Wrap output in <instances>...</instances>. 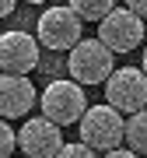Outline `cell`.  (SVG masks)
Returning <instances> with one entry per match:
<instances>
[{
  "label": "cell",
  "instance_id": "obj_1",
  "mask_svg": "<svg viewBox=\"0 0 147 158\" xmlns=\"http://www.w3.org/2000/svg\"><path fill=\"white\" fill-rule=\"evenodd\" d=\"M39 109L49 123L56 127H70V123H81L88 113V98H84V88L77 85L74 77H56L46 85V91L39 95Z\"/></svg>",
  "mask_w": 147,
  "mask_h": 158
},
{
  "label": "cell",
  "instance_id": "obj_2",
  "mask_svg": "<svg viewBox=\"0 0 147 158\" xmlns=\"http://www.w3.org/2000/svg\"><path fill=\"white\" fill-rule=\"evenodd\" d=\"M67 70L81 88L84 85H105L116 74V53L102 39H81L67 53Z\"/></svg>",
  "mask_w": 147,
  "mask_h": 158
},
{
  "label": "cell",
  "instance_id": "obj_3",
  "mask_svg": "<svg viewBox=\"0 0 147 158\" xmlns=\"http://www.w3.org/2000/svg\"><path fill=\"white\" fill-rule=\"evenodd\" d=\"M77 127H81V141H84L91 151H98V155L116 151V148H123V141H126V119H123L119 109L109 106V102L105 106H91Z\"/></svg>",
  "mask_w": 147,
  "mask_h": 158
},
{
  "label": "cell",
  "instance_id": "obj_4",
  "mask_svg": "<svg viewBox=\"0 0 147 158\" xmlns=\"http://www.w3.org/2000/svg\"><path fill=\"white\" fill-rule=\"evenodd\" d=\"M105 102L123 116H137L147 109V74L140 67H119L105 81Z\"/></svg>",
  "mask_w": 147,
  "mask_h": 158
},
{
  "label": "cell",
  "instance_id": "obj_5",
  "mask_svg": "<svg viewBox=\"0 0 147 158\" xmlns=\"http://www.w3.org/2000/svg\"><path fill=\"white\" fill-rule=\"evenodd\" d=\"M35 32H39V42L46 49H67L70 53L81 42L84 21H81V14H74V7H46Z\"/></svg>",
  "mask_w": 147,
  "mask_h": 158
},
{
  "label": "cell",
  "instance_id": "obj_6",
  "mask_svg": "<svg viewBox=\"0 0 147 158\" xmlns=\"http://www.w3.org/2000/svg\"><path fill=\"white\" fill-rule=\"evenodd\" d=\"M39 67V39L21 28H11L0 35V70L14 74V77H25Z\"/></svg>",
  "mask_w": 147,
  "mask_h": 158
},
{
  "label": "cell",
  "instance_id": "obj_7",
  "mask_svg": "<svg viewBox=\"0 0 147 158\" xmlns=\"http://www.w3.org/2000/svg\"><path fill=\"white\" fill-rule=\"evenodd\" d=\"M63 127L49 123L46 116L25 119V127L18 130V148L25 158H56L63 151Z\"/></svg>",
  "mask_w": 147,
  "mask_h": 158
},
{
  "label": "cell",
  "instance_id": "obj_8",
  "mask_svg": "<svg viewBox=\"0 0 147 158\" xmlns=\"http://www.w3.org/2000/svg\"><path fill=\"white\" fill-rule=\"evenodd\" d=\"M98 39L112 53H130V49H137L144 42V18H137L130 7H116L98 25Z\"/></svg>",
  "mask_w": 147,
  "mask_h": 158
},
{
  "label": "cell",
  "instance_id": "obj_9",
  "mask_svg": "<svg viewBox=\"0 0 147 158\" xmlns=\"http://www.w3.org/2000/svg\"><path fill=\"white\" fill-rule=\"evenodd\" d=\"M35 102H39V91H35V85H32L28 77L0 74V119L28 116Z\"/></svg>",
  "mask_w": 147,
  "mask_h": 158
},
{
  "label": "cell",
  "instance_id": "obj_10",
  "mask_svg": "<svg viewBox=\"0 0 147 158\" xmlns=\"http://www.w3.org/2000/svg\"><path fill=\"white\" fill-rule=\"evenodd\" d=\"M67 7H74V14H81V21H98L102 25L116 11V0H70Z\"/></svg>",
  "mask_w": 147,
  "mask_h": 158
},
{
  "label": "cell",
  "instance_id": "obj_11",
  "mask_svg": "<svg viewBox=\"0 0 147 158\" xmlns=\"http://www.w3.org/2000/svg\"><path fill=\"white\" fill-rule=\"evenodd\" d=\"M126 148L147 158V109L126 119Z\"/></svg>",
  "mask_w": 147,
  "mask_h": 158
},
{
  "label": "cell",
  "instance_id": "obj_12",
  "mask_svg": "<svg viewBox=\"0 0 147 158\" xmlns=\"http://www.w3.org/2000/svg\"><path fill=\"white\" fill-rule=\"evenodd\" d=\"M14 148H18V134L7 119H0V158H14Z\"/></svg>",
  "mask_w": 147,
  "mask_h": 158
},
{
  "label": "cell",
  "instance_id": "obj_13",
  "mask_svg": "<svg viewBox=\"0 0 147 158\" xmlns=\"http://www.w3.org/2000/svg\"><path fill=\"white\" fill-rule=\"evenodd\" d=\"M56 158H102V155H98V151H91L84 141H77V144H63V151H60Z\"/></svg>",
  "mask_w": 147,
  "mask_h": 158
},
{
  "label": "cell",
  "instance_id": "obj_14",
  "mask_svg": "<svg viewBox=\"0 0 147 158\" xmlns=\"http://www.w3.org/2000/svg\"><path fill=\"white\" fill-rule=\"evenodd\" d=\"M126 7H130L137 18H147V0H126Z\"/></svg>",
  "mask_w": 147,
  "mask_h": 158
},
{
  "label": "cell",
  "instance_id": "obj_15",
  "mask_svg": "<svg viewBox=\"0 0 147 158\" xmlns=\"http://www.w3.org/2000/svg\"><path fill=\"white\" fill-rule=\"evenodd\" d=\"M102 158H140V155L130 151V148H116V151H109V155H102Z\"/></svg>",
  "mask_w": 147,
  "mask_h": 158
},
{
  "label": "cell",
  "instance_id": "obj_16",
  "mask_svg": "<svg viewBox=\"0 0 147 158\" xmlns=\"http://www.w3.org/2000/svg\"><path fill=\"white\" fill-rule=\"evenodd\" d=\"M14 4H18V0H0V18L11 14V11H14Z\"/></svg>",
  "mask_w": 147,
  "mask_h": 158
},
{
  "label": "cell",
  "instance_id": "obj_17",
  "mask_svg": "<svg viewBox=\"0 0 147 158\" xmlns=\"http://www.w3.org/2000/svg\"><path fill=\"white\" fill-rule=\"evenodd\" d=\"M140 70H144V74H147V49H144V63H140Z\"/></svg>",
  "mask_w": 147,
  "mask_h": 158
},
{
  "label": "cell",
  "instance_id": "obj_18",
  "mask_svg": "<svg viewBox=\"0 0 147 158\" xmlns=\"http://www.w3.org/2000/svg\"><path fill=\"white\" fill-rule=\"evenodd\" d=\"M25 4H46V0H25Z\"/></svg>",
  "mask_w": 147,
  "mask_h": 158
},
{
  "label": "cell",
  "instance_id": "obj_19",
  "mask_svg": "<svg viewBox=\"0 0 147 158\" xmlns=\"http://www.w3.org/2000/svg\"><path fill=\"white\" fill-rule=\"evenodd\" d=\"M21 158H25V155H21Z\"/></svg>",
  "mask_w": 147,
  "mask_h": 158
}]
</instances>
